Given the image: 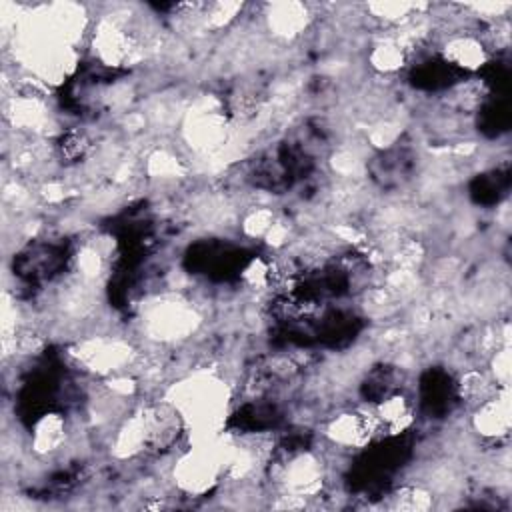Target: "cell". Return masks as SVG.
Wrapping results in <instances>:
<instances>
[{
	"instance_id": "cell-1",
	"label": "cell",
	"mask_w": 512,
	"mask_h": 512,
	"mask_svg": "<svg viewBox=\"0 0 512 512\" xmlns=\"http://www.w3.org/2000/svg\"><path fill=\"white\" fill-rule=\"evenodd\" d=\"M168 400L176 404L188 432L196 434V442H206L218 434V426L226 418L230 388L214 374H196L180 380L170 390Z\"/></svg>"
},
{
	"instance_id": "cell-2",
	"label": "cell",
	"mask_w": 512,
	"mask_h": 512,
	"mask_svg": "<svg viewBox=\"0 0 512 512\" xmlns=\"http://www.w3.org/2000/svg\"><path fill=\"white\" fill-rule=\"evenodd\" d=\"M144 432H146V452L166 454L170 452L182 436L188 432L186 420L168 398L154 400L140 408Z\"/></svg>"
},
{
	"instance_id": "cell-3",
	"label": "cell",
	"mask_w": 512,
	"mask_h": 512,
	"mask_svg": "<svg viewBox=\"0 0 512 512\" xmlns=\"http://www.w3.org/2000/svg\"><path fill=\"white\" fill-rule=\"evenodd\" d=\"M380 436V428L370 408L342 410L324 424V438L336 450H360Z\"/></svg>"
},
{
	"instance_id": "cell-4",
	"label": "cell",
	"mask_w": 512,
	"mask_h": 512,
	"mask_svg": "<svg viewBox=\"0 0 512 512\" xmlns=\"http://www.w3.org/2000/svg\"><path fill=\"white\" fill-rule=\"evenodd\" d=\"M200 318L196 310L176 298H164L146 310V332L160 342H176L192 334Z\"/></svg>"
},
{
	"instance_id": "cell-5",
	"label": "cell",
	"mask_w": 512,
	"mask_h": 512,
	"mask_svg": "<svg viewBox=\"0 0 512 512\" xmlns=\"http://www.w3.org/2000/svg\"><path fill=\"white\" fill-rule=\"evenodd\" d=\"M184 138L198 152H214L228 140V122L218 106H200L188 112Z\"/></svg>"
},
{
	"instance_id": "cell-6",
	"label": "cell",
	"mask_w": 512,
	"mask_h": 512,
	"mask_svg": "<svg viewBox=\"0 0 512 512\" xmlns=\"http://www.w3.org/2000/svg\"><path fill=\"white\" fill-rule=\"evenodd\" d=\"M472 428L484 440H502L508 436L512 426V406L510 392L506 388H498L490 398L472 408Z\"/></svg>"
},
{
	"instance_id": "cell-7",
	"label": "cell",
	"mask_w": 512,
	"mask_h": 512,
	"mask_svg": "<svg viewBox=\"0 0 512 512\" xmlns=\"http://www.w3.org/2000/svg\"><path fill=\"white\" fill-rule=\"evenodd\" d=\"M440 50L448 66L460 68L464 72L480 70L490 58V48L486 46V42L472 32L450 34Z\"/></svg>"
},
{
	"instance_id": "cell-8",
	"label": "cell",
	"mask_w": 512,
	"mask_h": 512,
	"mask_svg": "<svg viewBox=\"0 0 512 512\" xmlns=\"http://www.w3.org/2000/svg\"><path fill=\"white\" fill-rule=\"evenodd\" d=\"M382 436H396L414 424V402L402 392L394 390L370 406Z\"/></svg>"
},
{
	"instance_id": "cell-9",
	"label": "cell",
	"mask_w": 512,
	"mask_h": 512,
	"mask_svg": "<svg viewBox=\"0 0 512 512\" xmlns=\"http://www.w3.org/2000/svg\"><path fill=\"white\" fill-rule=\"evenodd\" d=\"M310 10L300 2H272L266 4L264 20L268 32L278 40L298 38L310 24Z\"/></svg>"
},
{
	"instance_id": "cell-10",
	"label": "cell",
	"mask_w": 512,
	"mask_h": 512,
	"mask_svg": "<svg viewBox=\"0 0 512 512\" xmlns=\"http://www.w3.org/2000/svg\"><path fill=\"white\" fill-rule=\"evenodd\" d=\"M408 60V46L400 40L398 34L380 36L368 52V64L378 74H396L406 66Z\"/></svg>"
},
{
	"instance_id": "cell-11",
	"label": "cell",
	"mask_w": 512,
	"mask_h": 512,
	"mask_svg": "<svg viewBox=\"0 0 512 512\" xmlns=\"http://www.w3.org/2000/svg\"><path fill=\"white\" fill-rule=\"evenodd\" d=\"M66 434H68V428H66V418L62 414H56V412L42 414L32 426V436H30L32 450L40 456L54 454L62 448Z\"/></svg>"
},
{
	"instance_id": "cell-12",
	"label": "cell",
	"mask_w": 512,
	"mask_h": 512,
	"mask_svg": "<svg viewBox=\"0 0 512 512\" xmlns=\"http://www.w3.org/2000/svg\"><path fill=\"white\" fill-rule=\"evenodd\" d=\"M496 390H498V386L494 384L490 374L480 368H468L466 372H462V376L458 378V384H456L458 398L462 400V404H466L470 408H474L480 402H484L486 398H490Z\"/></svg>"
},
{
	"instance_id": "cell-13",
	"label": "cell",
	"mask_w": 512,
	"mask_h": 512,
	"mask_svg": "<svg viewBox=\"0 0 512 512\" xmlns=\"http://www.w3.org/2000/svg\"><path fill=\"white\" fill-rule=\"evenodd\" d=\"M392 510H430L434 506V492L424 484H404L390 494V502L386 504Z\"/></svg>"
},
{
	"instance_id": "cell-14",
	"label": "cell",
	"mask_w": 512,
	"mask_h": 512,
	"mask_svg": "<svg viewBox=\"0 0 512 512\" xmlns=\"http://www.w3.org/2000/svg\"><path fill=\"white\" fill-rule=\"evenodd\" d=\"M88 148H90L88 134L80 128H68L58 134L56 144H54V154L58 156L60 162L74 164L86 156Z\"/></svg>"
},
{
	"instance_id": "cell-15",
	"label": "cell",
	"mask_w": 512,
	"mask_h": 512,
	"mask_svg": "<svg viewBox=\"0 0 512 512\" xmlns=\"http://www.w3.org/2000/svg\"><path fill=\"white\" fill-rule=\"evenodd\" d=\"M146 172L150 178H158V180H170V178H178L184 172V164L178 160L176 154H172L170 150H154L148 158H146Z\"/></svg>"
},
{
	"instance_id": "cell-16",
	"label": "cell",
	"mask_w": 512,
	"mask_h": 512,
	"mask_svg": "<svg viewBox=\"0 0 512 512\" xmlns=\"http://www.w3.org/2000/svg\"><path fill=\"white\" fill-rule=\"evenodd\" d=\"M274 222H276V218H274L272 210H268L264 206H254L242 216L240 226L248 238H264Z\"/></svg>"
},
{
	"instance_id": "cell-17",
	"label": "cell",
	"mask_w": 512,
	"mask_h": 512,
	"mask_svg": "<svg viewBox=\"0 0 512 512\" xmlns=\"http://www.w3.org/2000/svg\"><path fill=\"white\" fill-rule=\"evenodd\" d=\"M512 360H510V344L498 346L490 354V378L498 388H506L510 384V374H512Z\"/></svg>"
},
{
	"instance_id": "cell-18",
	"label": "cell",
	"mask_w": 512,
	"mask_h": 512,
	"mask_svg": "<svg viewBox=\"0 0 512 512\" xmlns=\"http://www.w3.org/2000/svg\"><path fill=\"white\" fill-rule=\"evenodd\" d=\"M330 164H332V170L344 178H356L364 168L362 158L352 150H338L332 156Z\"/></svg>"
}]
</instances>
